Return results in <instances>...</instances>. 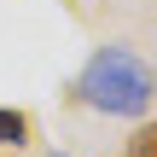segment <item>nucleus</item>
<instances>
[{
  "mask_svg": "<svg viewBox=\"0 0 157 157\" xmlns=\"http://www.w3.org/2000/svg\"><path fill=\"white\" fill-rule=\"evenodd\" d=\"M76 99L105 111V117H146L151 99H157V76L128 47H99L76 76Z\"/></svg>",
  "mask_w": 157,
  "mask_h": 157,
  "instance_id": "f257e3e1",
  "label": "nucleus"
},
{
  "mask_svg": "<svg viewBox=\"0 0 157 157\" xmlns=\"http://www.w3.org/2000/svg\"><path fill=\"white\" fill-rule=\"evenodd\" d=\"M23 140H29V117L12 111V105H0V151L6 146H23Z\"/></svg>",
  "mask_w": 157,
  "mask_h": 157,
  "instance_id": "f03ea898",
  "label": "nucleus"
},
{
  "mask_svg": "<svg viewBox=\"0 0 157 157\" xmlns=\"http://www.w3.org/2000/svg\"><path fill=\"white\" fill-rule=\"evenodd\" d=\"M128 157H157V122H140L128 134Z\"/></svg>",
  "mask_w": 157,
  "mask_h": 157,
  "instance_id": "7ed1b4c3",
  "label": "nucleus"
}]
</instances>
